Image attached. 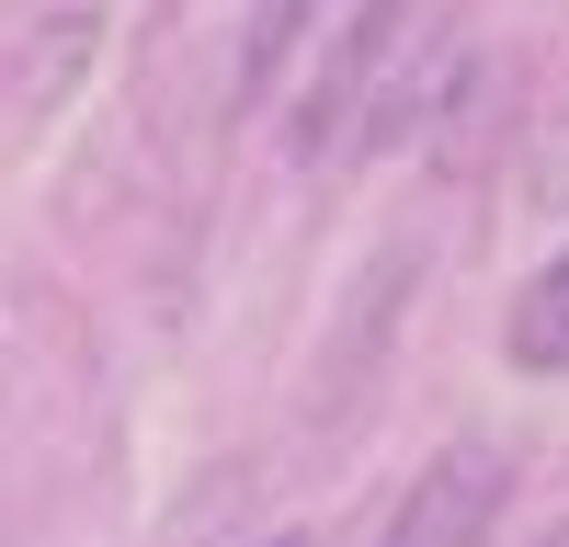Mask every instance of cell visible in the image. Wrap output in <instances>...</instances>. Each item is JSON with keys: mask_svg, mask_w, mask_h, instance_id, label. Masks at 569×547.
Returning a JSON list of instances; mask_svg holds the SVG:
<instances>
[{"mask_svg": "<svg viewBox=\"0 0 569 547\" xmlns=\"http://www.w3.org/2000/svg\"><path fill=\"white\" fill-rule=\"evenodd\" d=\"M501 501H512V468H501V456H490V445H445L433 468L399 490V514H388L376 547H490Z\"/></svg>", "mask_w": 569, "mask_h": 547, "instance_id": "7a4b0ae2", "label": "cell"}, {"mask_svg": "<svg viewBox=\"0 0 569 547\" xmlns=\"http://www.w3.org/2000/svg\"><path fill=\"white\" fill-rule=\"evenodd\" d=\"M103 34H114V0H34V12L12 23V46H0V103L12 115H58L91 80Z\"/></svg>", "mask_w": 569, "mask_h": 547, "instance_id": "6da1fadb", "label": "cell"}, {"mask_svg": "<svg viewBox=\"0 0 569 547\" xmlns=\"http://www.w3.org/2000/svg\"><path fill=\"white\" fill-rule=\"evenodd\" d=\"M525 206H536V217H569V80L547 91V115H536V137H525Z\"/></svg>", "mask_w": 569, "mask_h": 547, "instance_id": "8992f818", "label": "cell"}, {"mask_svg": "<svg viewBox=\"0 0 569 547\" xmlns=\"http://www.w3.org/2000/svg\"><path fill=\"white\" fill-rule=\"evenodd\" d=\"M308 23H319V0H262V12H251V34H240V103H262V91H273V69L297 58Z\"/></svg>", "mask_w": 569, "mask_h": 547, "instance_id": "5b68a950", "label": "cell"}, {"mask_svg": "<svg viewBox=\"0 0 569 547\" xmlns=\"http://www.w3.org/2000/svg\"><path fill=\"white\" fill-rule=\"evenodd\" d=\"M399 297H410V251H388V262H376V297H353V319L330 331V365H319V422L353 399V377H376V342H388Z\"/></svg>", "mask_w": 569, "mask_h": 547, "instance_id": "3957f363", "label": "cell"}, {"mask_svg": "<svg viewBox=\"0 0 569 547\" xmlns=\"http://www.w3.org/2000/svg\"><path fill=\"white\" fill-rule=\"evenodd\" d=\"M536 547H569V525H547V536H536Z\"/></svg>", "mask_w": 569, "mask_h": 547, "instance_id": "52a82bcc", "label": "cell"}, {"mask_svg": "<svg viewBox=\"0 0 569 547\" xmlns=\"http://www.w3.org/2000/svg\"><path fill=\"white\" fill-rule=\"evenodd\" d=\"M273 547H308V536H273Z\"/></svg>", "mask_w": 569, "mask_h": 547, "instance_id": "ba28073f", "label": "cell"}, {"mask_svg": "<svg viewBox=\"0 0 569 547\" xmlns=\"http://www.w3.org/2000/svg\"><path fill=\"white\" fill-rule=\"evenodd\" d=\"M501 354L525 365V377H569V251H547L525 274V297L501 319Z\"/></svg>", "mask_w": 569, "mask_h": 547, "instance_id": "277c9868", "label": "cell"}]
</instances>
